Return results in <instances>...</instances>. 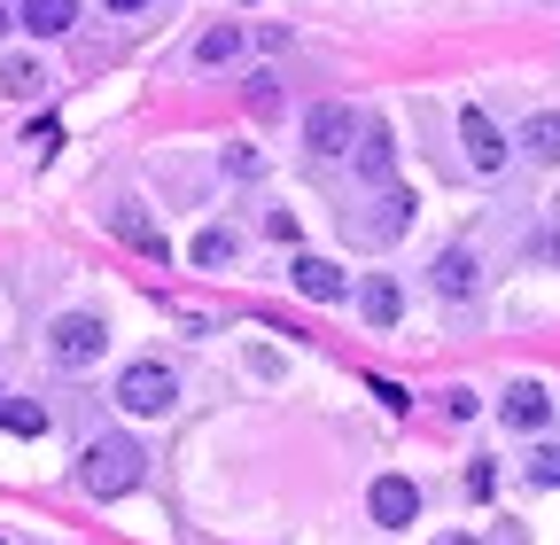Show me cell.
I'll return each mask as SVG.
<instances>
[{
    "mask_svg": "<svg viewBox=\"0 0 560 545\" xmlns=\"http://www.w3.org/2000/svg\"><path fill=\"white\" fill-rule=\"evenodd\" d=\"M140 467H149V452H140L132 437H94V444L79 452V484H86L94 499H117V491L140 484Z\"/></svg>",
    "mask_w": 560,
    "mask_h": 545,
    "instance_id": "6da1fadb",
    "label": "cell"
},
{
    "mask_svg": "<svg viewBox=\"0 0 560 545\" xmlns=\"http://www.w3.org/2000/svg\"><path fill=\"white\" fill-rule=\"evenodd\" d=\"M172 397H179V382H172V367H156V359H132L125 374H117V405L125 414H172Z\"/></svg>",
    "mask_w": 560,
    "mask_h": 545,
    "instance_id": "7a4b0ae2",
    "label": "cell"
},
{
    "mask_svg": "<svg viewBox=\"0 0 560 545\" xmlns=\"http://www.w3.org/2000/svg\"><path fill=\"white\" fill-rule=\"evenodd\" d=\"M102 344H109V327H102L94 312H62V320L47 327L55 367H94V359H102Z\"/></svg>",
    "mask_w": 560,
    "mask_h": 545,
    "instance_id": "3957f363",
    "label": "cell"
},
{
    "mask_svg": "<svg viewBox=\"0 0 560 545\" xmlns=\"http://www.w3.org/2000/svg\"><path fill=\"white\" fill-rule=\"evenodd\" d=\"M350 132H359L350 102H319V109L304 117V149H312V156H342V149H350Z\"/></svg>",
    "mask_w": 560,
    "mask_h": 545,
    "instance_id": "277c9868",
    "label": "cell"
},
{
    "mask_svg": "<svg viewBox=\"0 0 560 545\" xmlns=\"http://www.w3.org/2000/svg\"><path fill=\"white\" fill-rule=\"evenodd\" d=\"M459 149H467L475 172H499V164H506V132L490 125L482 109H467V117H459Z\"/></svg>",
    "mask_w": 560,
    "mask_h": 545,
    "instance_id": "5b68a950",
    "label": "cell"
},
{
    "mask_svg": "<svg viewBox=\"0 0 560 545\" xmlns=\"http://www.w3.org/2000/svg\"><path fill=\"white\" fill-rule=\"evenodd\" d=\"M366 507H374V522H389V530H405V522L420 514V491L405 484V475H382V484L366 491Z\"/></svg>",
    "mask_w": 560,
    "mask_h": 545,
    "instance_id": "8992f818",
    "label": "cell"
},
{
    "mask_svg": "<svg viewBox=\"0 0 560 545\" xmlns=\"http://www.w3.org/2000/svg\"><path fill=\"white\" fill-rule=\"evenodd\" d=\"M545 421H552L545 382H514V390H506V429H545Z\"/></svg>",
    "mask_w": 560,
    "mask_h": 545,
    "instance_id": "52a82bcc",
    "label": "cell"
},
{
    "mask_svg": "<svg viewBox=\"0 0 560 545\" xmlns=\"http://www.w3.org/2000/svg\"><path fill=\"white\" fill-rule=\"evenodd\" d=\"M109 227H117V242H132V250H149V257H172V242H164L149 219H140V202H117V211H109Z\"/></svg>",
    "mask_w": 560,
    "mask_h": 545,
    "instance_id": "ba28073f",
    "label": "cell"
},
{
    "mask_svg": "<svg viewBox=\"0 0 560 545\" xmlns=\"http://www.w3.org/2000/svg\"><path fill=\"white\" fill-rule=\"evenodd\" d=\"M296 289H304L312 304H342V265H327V257H296Z\"/></svg>",
    "mask_w": 560,
    "mask_h": 545,
    "instance_id": "9c48e42d",
    "label": "cell"
},
{
    "mask_svg": "<svg viewBox=\"0 0 560 545\" xmlns=\"http://www.w3.org/2000/svg\"><path fill=\"white\" fill-rule=\"evenodd\" d=\"M436 297H452V304H459V297H475V250H459V242H452V250L436 257Z\"/></svg>",
    "mask_w": 560,
    "mask_h": 545,
    "instance_id": "30bf717a",
    "label": "cell"
},
{
    "mask_svg": "<svg viewBox=\"0 0 560 545\" xmlns=\"http://www.w3.org/2000/svg\"><path fill=\"white\" fill-rule=\"evenodd\" d=\"M359 172L389 187V172H397V141H389V125H366V132H359Z\"/></svg>",
    "mask_w": 560,
    "mask_h": 545,
    "instance_id": "8fae6325",
    "label": "cell"
},
{
    "mask_svg": "<svg viewBox=\"0 0 560 545\" xmlns=\"http://www.w3.org/2000/svg\"><path fill=\"white\" fill-rule=\"evenodd\" d=\"M39 39H55V32H70V24H79V0H24V9H16Z\"/></svg>",
    "mask_w": 560,
    "mask_h": 545,
    "instance_id": "7c38bea8",
    "label": "cell"
},
{
    "mask_svg": "<svg viewBox=\"0 0 560 545\" xmlns=\"http://www.w3.org/2000/svg\"><path fill=\"white\" fill-rule=\"evenodd\" d=\"M522 149H529L537 164H560V109H537V117L522 125Z\"/></svg>",
    "mask_w": 560,
    "mask_h": 545,
    "instance_id": "4fadbf2b",
    "label": "cell"
},
{
    "mask_svg": "<svg viewBox=\"0 0 560 545\" xmlns=\"http://www.w3.org/2000/svg\"><path fill=\"white\" fill-rule=\"evenodd\" d=\"M359 312H366L374 327H397V312H405V297H397V281H382V272H374V281L359 289Z\"/></svg>",
    "mask_w": 560,
    "mask_h": 545,
    "instance_id": "5bb4252c",
    "label": "cell"
},
{
    "mask_svg": "<svg viewBox=\"0 0 560 545\" xmlns=\"http://www.w3.org/2000/svg\"><path fill=\"white\" fill-rule=\"evenodd\" d=\"M39 86H47V71H39L32 55H9V62H0V94H16V102H32Z\"/></svg>",
    "mask_w": 560,
    "mask_h": 545,
    "instance_id": "9a60e30c",
    "label": "cell"
},
{
    "mask_svg": "<svg viewBox=\"0 0 560 545\" xmlns=\"http://www.w3.org/2000/svg\"><path fill=\"white\" fill-rule=\"evenodd\" d=\"M374 211H382V219H366V242H389V234L405 227V211H412V195H397V187H389V195L374 202Z\"/></svg>",
    "mask_w": 560,
    "mask_h": 545,
    "instance_id": "2e32d148",
    "label": "cell"
},
{
    "mask_svg": "<svg viewBox=\"0 0 560 545\" xmlns=\"http://www.w3.org/2000/svg\"><path fill=\"white\" fill-rule=\"evenodd\" d=\"M226 55H242V24H219L195 39V62H226Z\"/></svg>",
    "mask_w": 560,
    "mask_h": 545,
    "instance_id": "e0dca14e",
    "label": "cell"
},
{
    "mask_svg": "<svg viewBox=\"0 0 560 545\" xmlns=\"http://www.w3.org/2000/svg\"><path fill=\"white\" fill-rule=\"evenodd\" d=\"M0 421H9L16 437H47V414H39L32 397H9V405H0Z\"/></svg>",
    "mask_w": 560,
    "mask_h": 545,
    "instance_id": "ac0fdd59",
    "label": "cell"
},
{
    "mask_svg": "<svg viewBox=\"0 0 560 545\" xmlns=\"http://www.w3.org/2000/svg\"><path fill=\"white\" fill-rule=\"evenodd\" d=\"M226 257H234V234L226 227H202L195 234V265H226Z\"/></svg>",
    "mask_w": 560,
    "mask_h": 545,
    "instance_id": "d6986e66",
    "label": "cell"
},
{
    "mask_svg": "<svg viewBox=\"0 0 560 545\" xmlns=\"http://www.w3.org/2000/svg\"><path fill=\"white\" fill-rule=\"evenodd\" d=\"M24 149H39V156H55V149H62V125H55V117H39V125L24 132Z\"/></svg>",
    "mask_w": 560,
    "mask_h": 545,
    "instance_id": "ffe728a7",
    "label": "cell"
},
{
    "mask_svg": "<svg viewBox=\"0 0 560 545\" xmlns=\"http://www.w3.org/2000/svg\"><path fill=\"white\" fill-rule=\"evenodd\" d=\"M529 475H537V484H560V444H545V452L529 460Z\"/></svg>",
    "mask_w": 560,
    "mask_h": 545,
    "instance_id": "44dd1931",
    "label": "cell"
},
{
    "mask_svg": "<svg viewBox=\"0 0 560 545\" xmlns=\"http://www.w3.org/2000/svg\"><path fill=\"white\" fill-rule=\"evenodd\" d=\"M102 9H117V16H132V9H149V0H102Z\"/></svg>",
    "mask_w": 560,
    "mask_h": 545,
    "instance_id": "7402d4cb",
    "label": "cell"
},
{
    "mask_svg": "<svg viewBox=\"0 0 560 545\" xmlns=\"http://www.w3.org/2000/svg\"><path fill=\"white\" fill-rule=\"evenodd\" d=\"M0 32H9V9H0Z\"/></svg>",
    "mask_w": 560,
    "mask_h": 545,
    "instance_id": "603a6c76",
    "label": "cell"
},
{
    "mask_svg": "<svg viewBox=\"0 0 560 545\" xmlns=\"http://www.w3.org/2000/svg\"><path fill=\"white\" fill-rule=\"evenodd\" d=\"M0 405H9V390H0Z\"/></svg>",
    "mask_w": 560,
    "mask_h": 545,
    "instance_id": "cb8c5ba5",
    "label": "cell"
}]
</instances>
